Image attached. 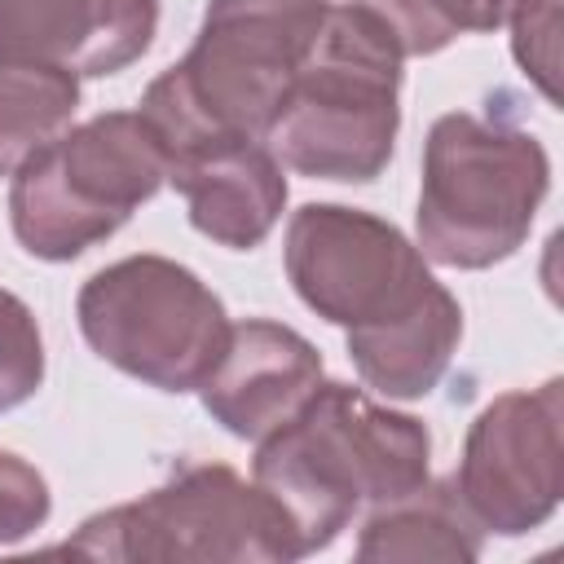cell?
I'll list each match as a JSON object with an SVG mask.
<instances>
[{
    "mask_svg": "<svg viewBox=\"0 0 564 564\" xmlns=\"http://www.w3.org/2000/svg\"><path fill=\"white\" fill-rule=\"evenodd\" d=\"M295 295L330 326L366 388L388 401L427 397L463 339V308L432 278L427 256L383 216L304 203L282 242Z\"/></svg>",
    "mask_w": 564,
    "mask_h": 564,
    "instance_id": "6da1fadb",
    "label": "cell"
},
{
    "mask_svg": "<svg viewBox=\"0 0 564 564\" xmlns=\"http://www.w3.org/2000/svg\"><path fill=\"white\" fill-rule=\"evenodd\" d=\"M432 436L423 419L322 379L304 405L256 441L251 480L278 502L300 560L326 551L361 507L392 502L427 480Z\"/></svg>",
    "mask_w": 564,
    "mask_h": 564,
    "instance_id": "7a4b0ae2",
    "label": "cell"
},
{
    "mask_svg": "<svg viewBox=\"0 0 564 564\" xmlns=\"http://www.w3.org/2000/svg\"><path fill=\"white\" fill-rule=\"evenodd\" d=\"M326 9L330 0H207L189 53L141 97L167 163L203 141H264Z\"/></svg>",
    "mask_w": 564,
    "mask_h": 564,
    "instance_id": "3957f363",
    "label": "cell"
},
{
    "mask_svg": "<svg viewBox=\"0 0 564 564\" xmlns=\"http://www.w3.org/2000/svg\"><path fill=\"white\" fill-rule=\"evenodd\" d=\"M401 62L405 53L375 4H330L264 137L273 159L313 181L366 185L383 176L401 128Z\"/></svg>",
    "mask_w": 564,
    "mask_h": 564,
    "instance_id": "277c9868",
    "label": "cell"
},
{
    "mask_svg": "<svg viewBox=\"0 0 564 564\" xmlns=\"http://www.w3.org/2000/svg\"><path fill=\"white\" fill-rule=\"evenodd\" d=\"M551 189L546 145L511 119L449 110L427 128L419 181V251L445 269L511 260Z\"/></svg>",
    "mask_w": 564,
    "mask_h": 564,
    "instance_id": "5b68a950",
    "label": "cell"
},
{
    "mask_svg": "<svg viewBox=\"0 0 564 564\" xmlns=\"http://www.w3.org/2000/svg\"><path fill=\"white\" fill-rule=\"evenodd\" d=\"M167 181V150L141 110H106L26 154L9 181V225L26 256L66 264L119 234Z\"/></svg>",
    "mask_w": 564,
    "mask_h": 564,
    "instance_id": "8992f818",
    "label": "cell"
},
{
    "mask_svg": "<svg viewBox=\"0 0 564 564\" xmlns=\"http://www.w3.org/2000/svg\"><path fill=\"white\" fill-rule=\"evenodd\" d=\"M62 555L106 564H291L295 538L278 502L229 463H181L150 494L88 516Z\"/></svg>",
    "mask_w": 564,
    "mask_h": 564,
    "instance_id": "52a82bcc",
    "label": "cell"
},
{
    "mask_svg": "<svg viewBox=\"0 0 564 564\" xmlns=\"http://www.w3.org/2000/svg\"><path fill=\"white\" fill-rule=\"evenodd\" d=\"M75 317L106 366L159 392H198L234 326L194 269L150 251L97 269L75 295Z\"/></svg>",
    "mask_w": 564,
    "mask_h": 564,
    "instance_id": "ba28073f",
    "label": "cell"
},
{
    "mask_svg": "<svg viewBox=\"0 0 564 564\" xmlns=\"http://www.w3.org/2000/svg\"><path fill=\"white\" fill-rule=\"evenodd\" d=\"M449 480L485 533L542 529L564 494V379L494 397L471 419Z\"/></svg>",
    "mask_w": 564,
    "mask_h": 564,
    "instance_id": "9c48e42d",
    "label": "cell"
},
{
    "mask_svg": "<svg viewBox=\"0 0 564 564\" xmlns=\"http://www.w3.org/2000/svg\"><path fill=\"white\" fill-rule=\"evenodd\" d=\"M159 31V0H0V66L101 79L132 66Z\"/></svg>",
    "mask_w": 564,
    "mask_h": 564,
    "instance_id": "30bf717a",
    "label": "cell"
},
{
    "mask_svg": "<svg viewBox=\"0 0 564 564\" xmlns=\"http://www.w3.org/2000/svg\"><path fill=\"white\" fill-rule=\"evenodd\" d=\"M322 383V352L282 322L247 317L229 326L225 352L198 383L203 410L238 441H260L286 423Z\"/></svg>",
    "mask_w": 564,
    "mask_h": 564,
    "instance_id": "8fae6325",
    "label": "cell"
},
{
    "mask_svg": "<svg viewBox=\"0 0 564 564\" xmlns=\"http://www.w3.org/2000/svg\"><path fill=\"white\" fill-rule=\"evenodd\" d=\"M167 181L189 225L229 251L260 247L286 207V176L264 141H203L167 163Z\"/></svg>",
    "mask_w": 564,
    "mask_h": 564,
    "instance_id": "7c38bea8",
    "label": "cell"
},
{
    "mask_svg": "<svg viewBox=\"0 0 564 564\" xmlns=\"http://www.w3.org/2000/svg\"><path fill=\"white\" fill-rule=\"evenodd\" d=\"M485 551V529L467 516L454 480H423L419 489L370 507L357 533L361 564H397V560H441L471 564Z\"/></svg>",
    "mask_w": 564,
    "mask_h": 564,
    "instance_id": "4fadbf2b",
    "label": "cell"
},
{
    "mask_svg": "<svg viewBox=\"0 0 564 564\" xmlns=\"http://www.w3.org/2000/svg\"><path fill=\"white\" fill-rule=\"evenodd\" d=\"M79 79L53 66H0V176L70 128Z\"/></svg>",
    "mask_w": 564,
    "mask_h": 564,
    "instance_id": "5bb4252c",
    "label": "cell"
},
{
    "mask_svg": "<svg viewBox=\"0 0 564 564\" xmlns=\"http://www.w3.org/2000/svg\"><path fill=\"white\" fill-rule=\"evenodd\" d=\"M375 4L405 57H432L458 35H485L507 22V0H366Z\"/></svg>",
    "mask_w": 564,
    "mask_h": 564,
    "instance_id": "9a60e30c",
    "label": "cell"
},
{
    "mask_svg": "<svg viewBox=\"0 0 564 564\" xmlns=\"http://www.w3.org/2000/svg\"><path fill=\"white\" fill-rule=\"evenodd\" d=\"M44 383V335L22 295L0 286V414L31 401Z\"/></svg>",
    "mask_w": 564,
    "mask_h": 564,
    "instance_id": "2e32d148",
    "label": "cell"
},
{
    "mask_svg": "<svg viewBox=\"0 0 564 564\" xmlns=\"http://www.w3.org/2000/svg\"><path fill=\"white\" fill-rule=\"evenodd\" d=\"M560 4L564 0H507L516 66L546 101H560Z\"/></svg>",
    "mask_w": 564,
    "mask_h": 564,
    "instance_id": "e0dca14e",
    "label": "cell"
},
{
    "mask_svg": "<svg viewBox=\"0 0 564 564\" xmlns=\"http://www.w3.org/2000/svg\"><path fill=\"white\" fill-rule=\"evenodd\" d=\"M53 511L48 480L13 449H0V546L31 538Z\"/></svg>",
    "mask_w": 564,
    "mask_h": 564,
    "instance_id": "ac0fdd59",
    "label": "cell"
}]
</instances>
